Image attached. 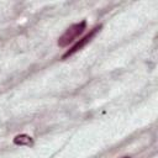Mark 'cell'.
Here are the masks:
<instances>
[{
    "label": "cell",
    "mask_w": 158,
    "mask_h": 158,
    "mask_svg": "<svg viewBox=\"0 0 158 158\" xmlns=\"http://www.w3.org/2000/svg\"><path fill=\"white\" fill-rule=\"evenodd\" d=\"M85 26H86L85 21H81V22H78V23L69 26L65 30V32L58 38V46L59 47H67L68 44L73 43L77 40V37H79L84 32Z\"/></svg>",
    "instance_id": "6da1fadb"
},
{
    "label": "cell",
    "mask_w": 158,
    "mask_h": 158,
    "mask_svg": "<svg viewBox=\"0 0 158 158\" xmlns=\"http://www.w3.org/2000/svg\"><path fill=\"white\" fill-rule=\"evenodd\" d=\"M100 28H101V25H99V26L94 27V28H93V30H91L89 33H86V35H85L83 38H80V40H79V41H78L75 44H73V46H72V47H70V48H69V49H68V51H67V52H65V53L62 56V59H65V58H68V57L73 56L74 53H77L78 51H80L83 47H85V46H86V43L91 41V38H93V37L96 35V32H98Z\"/></svg>",
    "instance_id": "7a4b0ae2"
},
{
    "label": "cell",
    "mask_w": 158,
    "mask_h": 158,
    "mask_svg": "<svg viewBox=\"0 0 158 158\" xmlns=\"http://www.w3.org/2000/svg\"><path fill=\"white\" fill-rule=\"evenodd\" d=\"M14 143L15 144H19V146H32L33 144V139L32 137H30L28 135H19L14 138Z\"/></svg>",
    "instance_id": "3957f363"
},
{
    "label": "cell",
    "mask_w": 158,
    "mask_h": 158,
    "mask_svg": "<svg viewBox=\"0 0 158 158\" xmlns=\"http://www.w3.org/2000/svg\"><path fill=\"white\" fill-rule=\"evenodd\" d=\"M125 158H128V157H125Z\"/></svg>",
    "instance_id": "277c9868"
}]
</instances>
